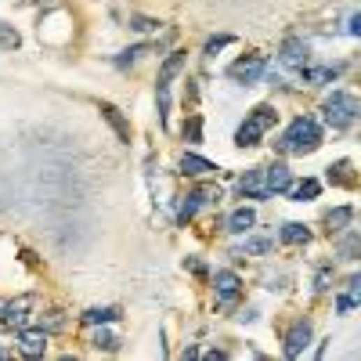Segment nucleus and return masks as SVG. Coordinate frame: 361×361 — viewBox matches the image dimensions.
Segmentation results:
<instances>
[{
	"mask_svg": "<svg viewBox=\"0 0 361 361\" xmlns=\"http://www.w3.org/2000/svg\"><path fill=\"white\" fill-rule=\"evenodd\" d=\"M101 116H105V123H109L112 131H116V138H119L123 145L131 141V123L123 119V112L116 109V105H109V101H101Z\"/></svg>",
	"mask_w": 361,
	"mask_h": 361,
	"instance_id": "ddd939ff",
	"label": "nucleus"
},
{
	"mask_svg": "<svg viewBox=\"0 0 361 361\" xmlns=\"http://www.w3.org/2000/svg\"><path fill=\"white\" fill-rule=\"evenodd\" d=\"M184 141H188V145H199V141H202V119H199V116H192V119L184 123Z\"/></svg>",
	"mask_w": 361,
	"mask_h": 361,
	"instance_id": "b1692460",
	"label": "nucleus"
},
{
	"mask_svg": "<svg viewBox=\"0 0 361 361\" xmlns=\"http://www.w3.org/2000/svg\"><path fill=\"white\" fill-rule=\"evenodd\" d=\"M329 282H332V267H322L314 279V293H329Z\"/></svg>",
	"mask_w": 361,
	"mask_h": 361,
	"instance_id": "cd10ccee",
	"label": "nucleus"
},
{
	"mask_svg": "<svg viewBox=\"0 0 361 361\" xmlns=\"http://www.w3.org/2000/svg\"><path fill=\"white\" fill-rule=\"evenodd\" d=\"M264 73H267V58H264V54H249V58H239L235 66L228 69V76L235 80V83H257Z\"/></svg>",
	"mask_w": 361,
	"mask_h": 361,
	"instance_id": "20e7f679",
	"label": "nucleus"
},
{
	"mask_svg": "<svg viewBox=\"0 0 361 361\" xmlns=\"http://www.w3.org/2000/svg\"><path fill=\"white\" fill-rule=\"evenodd\" d=\"M199 206H202V192L196 188V192H188V196H181V202H177V221L184 224V221H192L196 214H199Z\"/></svg>",
	"mask_w": 361,
	"mask_h": 361,
	"instance_id": "f3484780",
	"label": "nucleus"
},
{
	"mask_svg": "<svg viewBox=\"0 0 361 361\" xmlns=\"http://www.w3.org/2000/svg\"><path fill=\"white\" fill-rule=\"evenodd\" d=\"M282 242H289V246H300V242H311V231H307L304 224H296V221H289V224H282Z\"/></svg>",
	"mask_w": 361,
	"mask_h": 361,
	"instance_id": "4be33fe9",
	"label": "nucleus"
},
{
	"mask_svg": "<svg viewBox=\"0 0 361 361\" xmlns=\"http://www.w3.org/2000/svg\"><path fill=\"white\" fill-rule=\"evenodd\" d=\"M271 249H274V239H264V235L246 239V253H249V257H264V253H271Z\"/></svg>",
	"mask_w": 361,
	"mask_h": 361,
	"instance_id": "5701e85b",
	"label": "nucleus"
},
{
	"mask_svg": "<svg viewBox=\"0 0 361 361\" xmlns=\"http://www.w3.org/2000/svg\"><path fill=\"white\" fill-rule=\"evenodd\" d=\"M239 192H242V199H271L264 188V166L246 170V177L239 181Z\"/></svg>",
	"mask_w": 361,
	"mask_h": 361,
	"instance_id": "1a4fd4ad",
	"label": "nucleus"
},
{
	"mask_svg": "<svg viewBox=\"0 0 361 361\" xmlns=\"http://www.w3.org/2000/svg\"><path fill=\"white\" fill-rule=\"evenodd\" d=\"M329 184H344V188H354V184H358V177H354V170H351L347 159H339L336 166H329Z\"/></svg>",
	"mask_w": 361,
	"mask_h": 361,
	"instance_id": "a211bd4d",
	"label": "nucleus"
},
{
	"mask_svg": "<svg viewBox=\"0 0 361 361\" xmlns=\"http://www.w3.org/2000/svg\"><path fill=\"white\" fill-rule=\"evenodd\" d=\"M0 47H18V33H11L8 26H0Z\"/></svg>",
	"mask_w": 361,
	"mask_h": 361,
	"instance_id": "c756f323",
	"label": "nucleus"
},
{
	"mask_svg": "<svg viewBox=\"0 0 361 361\" xmlns=\"http://www.w3.org/2000/svg\"><path fill=\"white\" fill-rule=\"evenodd\" d=\"M339 253H344L347 260H354V253H358V231H351V235H347V242L339 246Z\"/></svg>",
	"mask_w": 361,
	"mask_h": 361,
	"instance_id": "c85d7f7f",
	"label": "nucleus"
},
{
	"mask_svg": "<svg viewBox=\"0 0 361 361\" xmlns=\"http://www.w3.org/2000/svg\"><path fill=\"white\" fill-rule=\"evenodd\" d=\"M311 344V322H296L289 332H286V358H300Z\"/></svg>",
	"mask_w": 361,
	"mask_h": 361,
	"instance_id": "9d476101",
	"label": "nucleus"
},
{
	"mask_svg": "<svg viewBox=\"0 0 361 361\" xmlns=\"http://www.w3.org/2000/svg\"><path fill=\"white\" fill-rule=\"evenodd\" d=\"M15 339H18V351H22L26 358H44V354H47V332L40 329V325H36V329H26V325H22Z\"/></svg>",
	"mask_w": 361,
	"mask_h": 361,
	"instance_id": "423d86ee",
	"label": "nucleus"
},
{
	"mask_svg": "<svg viewBox=\"0 0 361 361\" xmlns=\"http://www.w3.org/2000/svg\"><path fill=\"white\" fill-rule=\"evenodd\" d=\"M289 184H293V174H289L286 163H271V166H264V188H267V196H286Z\"/></svg>",
	"mask_w": 361,
	"mask_h": 361,
	"instance_id": "6e6552de",
	"label": "nucleus"
},
{
	"mask_svg": "<svg viewBox=\"0 0 361 361\" xmlns=\"http://www.w3.org/2000/svg\"><path fill=\"white\" fill-rule=\"evenodd\" d=\"M307 58H311L307 40H300V36H286V44H282V66H289V69H304Z\"/></svg>",
	"mask_w": 361,
	"mask_h": 361,
	"instance_id": "0eeeda50",
	"label": "nucleus"
},
{
	"mask_svg": "<svg viewBox=\"0 0 361 361\" xmlns=\"http://www.w3.org/2000/svg\"><path fill=\"white\" fill-rule=\"evenodd\" d=\"M253 224H257V214H253L249 206H239L235 214L228 217V231H231V235H246V231H253Z\"/></svg>",
	"mask_w": 361,
	"mask_h": 361,
	"instance_id": "2eb2a0df",
	"label": "nucleus"
},
{
	"mask_svg": "<svg viewBox=\"0 0 361 361\" xmlns=\"http://www.w3.org/2000/svg\"><path fill=\"white\" fill-rule=\"evenodd\" d=\"M274 119H279V112H274V105H257L253 109V116L235 131V145L239 148H253V145H260V138L274 126Z\"/></svg>",
	"mask_w": 361,
	"mask_h": 361,
	"instance_id": "7ed1b4c3",
	"label": "nucleus"
},
{
	"mask_svg": "<svg viewBox=\"0 0 361 361\" xmlns=\"http://www.w3.org/2000/svg\"><path fill=\"white\" fill-rule=\"evenodd\" d=\"M325 119H329V126L332 131H351L354 126V119H358V112H361V105H358V98L351 94V91H332L329 98H325Z\"/></svg>",
	"mask_w": 361,
	"mask_h": 361,
	"instance_id": "f03ea898",
	"label": "nucleus"
},
{
	"mask_svg": "<svg viewBox=\"0 0 361 361\" xmlns=\"http://www.w3.org/2000/svg\"><path fill=\"white\" fill-rule=\"evenodd\" d=\"M61 325H66V322H61V314H58V311H51L47 322H40V329H44V332H47V329H61Z\"/></svg>",
	"mask_w": 361,
	"mask_h": 361,
	"instance_id": "7c9ffc66",
	"label": "nucleus"
},
{
	"mask_svg": "<svg viewBox=\"0 0 361 361\" xmlns=\"http://www.w3.org/2000/svg\"><path fill=\"white\" fill-rule=\"evenodd\" d=\"M347 33H351V36H358V33H361V15H351V22H347Z\"/></svg>",
	"mask_w": 361,
	"mask_h": 361,
	"instance_id": "473e14b6",
	"label": "nucleus"
},
{
	"mask_svg": "<svg viewBox=\"0 0 361 361\" xmlns=\"http://www.w3.org/2000/svg\"><path fill=\"white\" fill-rule=\"evenodd\" d=\"M184 267H192V271H196V274H202V271H206V267H202V264H199V260H184Z\"/></svg>",
	"mask_w": 361,
	"mask_h": 361,
	"instance_id": "72a5a7b5",
	"label": "nucleus"
},
{
	"mask_svg": "<svg viewBox=\"0 0 361 361\" xmlns=\"http://www.w3.org/2000/svg\"><path fill=\"white\" fill-rule=\"evenodd\" d=\"M181 174L184 177H206V174H217V163H209L196 152H184L181 156Z\"/></svg>",
	"mask_w": 361,
	"mask_h": 361,
	"instance_id": "f8f14e48",
	"label": "nucleus"
},
{
	"mask_svg": "<svg viewBox=\"0 0 361 361\" xmlns=\"http://www.w3.org/2000/svg\"><path fill=\"white\" fill-rule=\"evenodd\" d=\"M26 311H29V296H18V300L4 304V307H0V325H4V329H22Z\"/></svg>",
	"mask_w": 361,
	"mask_h": 361,
	"instance_id": "9b49d317",
	"label": "nucleus"
},
{
	"mask_svg": "<svg viewBox=\"0 0 361 361\" xmlns=\"http://www.w3.org/2000/svg\"><path fill=\"white\" fill-rule=\"evenodd\" d=\"M318 192H322V181H314V177H304V181H296V184L286 188V196L293 202H311V199H318Z\"/></svg>",
	"mask_w": 361,
	"mask_h": 361,
	"instance_id": "4468645a",
	"label": "nucleus"
},
{
	"mask_svg": "<svg viewBox=\"0 0 361 361\" xmlns=\"http://www.w3.org/2000/svg\"><path fill=\"white\" fill-rule=\"evenodd\" d=\"M231 40H235V36H228V33H221V36H209V40H206V51H202V54H206V58H214L217 51H224V47L231 44Z\"/></svg>",
	"mask_w": 361,
	"mask_h": 361,
	"instance_id": "393cba45",
	"label": "nucleus"
},
{
	"mask_svg": "<svg viewBox=\"0 0 361 361\" xmlns=\"http://www.w3.org/2000/svg\"><path fill=\"white\" fill-rule=\"evenodd\" d=\"M336 76H339V66H304L300 69L304 83H332Z\"/></svg>",
	"mask_w": 361,
	"mask_h": 361,
	"instance_id": "dca6fc26",
	"label": "nucleus"
},
{
	"mask_svg": "<svg viewBox=\"0 0 361 361\" xmlns=\"http://www.w3.org/2000/svg\"><path fill=\"white\" fill-rule=\"evenodd\" d=\"M354 221V209L351 206H339L329 214V235H339V231H347V224Z\"/></svg>",
	"mask_w": 361,
	"mask_h": 361,
	"instance_id": "412c9836",
	"label": "nucleus"
},
{
	"mask_svg": "<svg viewBox=\"0 0 361 361\" xmlns=\"http://www.w3.org/2000/svg\"><path fill=\"white\" fill-rule=\"evenodd\" d=\"M318 145H322V126H318L314 116H296L286 126L282 141H279V148H282V152H289V156H311Z\"/></svg>",
	"mask_w": 361,
	"mask_h": 361,
	"instance_id": "f257e3e1",
	"label": "nucleus"
},
{
	"mask_svg": "<svg viewBox=\"0 0 361 361\" xmlns=\"http://www.w3.org/2000/svg\"><path fill=\"white\" fill-rule=\"evenodd\" d=\"M358 300H361V279L354 274V279H351V293H344V296L336 300V311H339V314H351V311L358 307Z\"/></svg>",
	"mask_w": 361,
	"mask_h": 361,
	"instance_id": "aec40b11",
	"label": "nucleus"
},
{
	"mask_svg": "<svg viewBox=\"0 0 361 361\" xmlns=\"http://www.w3.org/2000/svg\"><path fill=\"white\" fill-rule=\"evenodd\" d=\"M145 51H148L145 44H138V47H131V51H123V58H116V66H119V69H123V66H131V61H138Z\"/></svg>",
	"mask_w": 361,
	"mask_h": 361,
	"instance_id": "bb28decb",
	"label": "nucleus"
},
{
	"mask_svg": "<svg viewBox=\"0 0 361 361\" xmlns=\"http://www.w3.org/2000/svg\"><path fill=\"white\" fill-rule=\"evenodd\" d=\"M94 347H98V351H116L119 344H116V336H112V332H101V329H98V336H94Z\"/></svg>",
	"mask_w": 361,
	"mask_h": 361,
	"instance_id": "a878e982",
	"label": "nucleus"
},
{
	"mask_svg": "<svg viewBox=\"0 0 361 361\" xmlns=\"http://www.w3.org/2000/svg\"><path fill=\"white\" fill-rule=\"evenodd\" d=\"M214 293H217V304L221 307H231L242 296V279L235 271H217L214 274Z\"/></svg>",
	"mask_w": 361,
	"mask_h": 361,
	"instance_id": "39448f33",
	"label": "nucleus"
},
{
	"mask_svg": "<svg viewBox=\"0 0 361 361\" xmlns=\"http://www.w3.org/2000/svg\"><path fill=\"white\" fill-rule=\"evenodd\" d=\"M83 322L87 325H112V322H119V307H91L83 314Z\"/></svg>",
	"mask_w": 361,
	"mask_h": 361,
	"instance_id": "6ab92c4d",
	"label": "nucleus"
},
{
	"mask_svg": "<svg viewBox=\"0 0 361 361\" xmlns=\"http://www.w3.org/2000/svg\"><path fill=\"white\" fill-rule=\"evenodd\" d=\"M159 22H148V18H134V29L138 33H148V29H156Z\"/></svg>",
	"mask_w": 361,
	"mask_h": 361,
	"instance_id": "2f4dec72",
	"label": "nucleus"
}]
</instances>
